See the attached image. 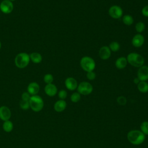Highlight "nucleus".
I'll return each mask as SVG.
<instances>
[{
  "mask_svg": "<svg viewBox=\"0 0 148 148\" xmlns=\"http://www.w3.org/2000/svg\"><path fill=\"white\" fill-rule=\"evenodd\" d=\"M137 87L140 92L146 93L148 92V83L146 81H140L137 84Z\"/></svg>",
  "mask_w": 148,
  "mask_h": 148,
  "instance_id": "19",
  "label": "nucleus"
},
{
  "mask_svg": "<svg viewBox=\"0 0 148 148\" xmlns=\"http://www.w3.org/2000/svg\"><path fill=\"white\" fill-rule=\"evenodd\" d=\"M81 98V95L78 92H75L71 95V101L73 103L78 102Z\"/></svg>",
  "mask_w": 148,
  "mask_h": 148,
  "instance_id": "25",
  "label": "nucleus"
},
{
  "mask_svg": "<svg viewBox=\"0 0 148 148\" xmlns=\"http://www.w3.org/2000/svg\"><path fill=\"white\" fill-rule=\"evenodd\" d=\"M29 103L31 109L35 112H40L44 106L43 99L38 95H31L29 100Z\"/></svg>",
  "mask_w": 148,
  "mask_h": 148,
  "instance_id": "3",
  "label": "nucleus"
},
{
  "mask_svg": "<svg viewBox=\"0 0 148 148\" xmlns=\"http://www.w3.org/2000/svg\"><path fill=\"white\" fill-rule=\"evenodd\" d=\"M2 127H3V130L6 132H11L12 130H13V123L10 121L9 120H6V121H5L3 123V125H2Z\"/></svg>",
  "mask_w": 148,
  "mask_h": 148,
  "instance_id": "20",
  "label": "nucleus"
},
{
  "mask_svg": "<svg viewBox=\"0 0 148 148\" xmlns=\"http://www.w3.org/2000/svg\"><path fill=\"white\" fill-rule=\"evenodd\" d=\"M81 68L86 72L93 71L95 68V62L94 60L89 56L83 57L80 61Z\"/></svg>",
  "mask_w": 148,
  "mask_h": 148,
  "instance_id": "4",
  "label": "nucleus"
},
{
  "mask_svg": "<svg viewBox=\"0 0 148 148\" xmlns=\"http://www.w3.org/2000/svg\"><path fill=\"white\" fill-rule=\"evenodd\" d=\"M140 131L145 135H148V121H143L140 125Z\"/></svg>",
  "mask_w": 148,
  "mask_h": 148,
  "instance_id": "24",
  "label": "nucleus"
},
{
  "mask_svg": "<svg viewBox=\"0 0 148 148\" xmlns=\"http://www.w3.org/2000/svg\"><path fill=\"white\" fill-rule=\"evenodd\" d=\"M145 135H144L140 130H131L127 134V139L128 141L134 145H139L142 144L145 140Z\"/></svg>",
  "mask_w": 148,
  "mask_h": 148,
  "instance_id": "1",
  "label": "nucleus"
},
{
  "mask_svg": "<svg viewBox=\"0 0 148 148\" xmlns=\"http://www.w3.org/2000/svg\"><path fill=\"white\" fill-rule=\"evenodd\" d=\"M20 108L23 110L28 109L29 108H30L29 101L21 100L20 102Z\"/></svg>",
  "mask_w": 148,
  "mask_h": 148,
  "instance_id": "27",
  "label": "nucleus"
},
{
  "mask_svg": "<svg viewBox=\"0 0 148 148\" xmlns=\"http://www.w3.org/2000/svg\"><path fill=\"white\" fill-rule=\"evenodd\" d=\"M11 117V112L9 108L6 106L0 107V119L3 121L9 120Z\"/></svg>",
  "mask_w": 148,
  "mask_h": 148,
  "instance_id": "13",
  "label": "nucleus"
},
{
  "mask_svg": "<svg viewBox=\"0 0 148 148\" xmlns=\"http://www.w3.org/2000/svg\"><path fill=\"white\" fill-rule=\"evenodd\" d=\"M135 28L136 31L138 34H140L144 31V30L145 29V24L144 23H143L142 21H139L135 24Z\"/></svg>",
  "mask_w": 148,
  "mask_h": 148,
  "instance_id": "22",
  "label": "nucleus"
},
{
  "mask_svg": "<svg viewBox=\"0 0 148 148\" xmlns=\"http://www.w3.org/2000/svg\"><path fill=\"white\" fill-rule=\"evenodd\" d=\"M44 90L45 93L49 97H53L57 93V88L53 83L47 84L45 87Z\"/></svg>",
  "mask_w": 148,
  "mask_h": 148,
  "instance_id": "14",
  "label": "nucleus"
},
{
  "mask_svg": "<svg viewBox=\"0 0 148 148\" xmlns=\"http://www.w3.org/2000/svg\"><path fill=\"white\" fill-rule=\"evenodd\" d=\"M109 16L114 19H118L123 16V11L122 8L118 5H113L110 7L108 10Z\"/></svg>",
  "mask_w": 148,
  "mask_h": 148,
  "instance_id": "7",
  "label": "nucleus"
},
{
  "mask_svg": "<svg viewBox=\"0 0 148 148\" xmlns=\"http://www.w3.org/2000/svg\"><path fill=\"white\" fill-rule=\"evenodd\" d=\"M53 80H54V78H53V76L51 74L47 73L44 76L43 80L46 84L52 83V82H53Z\"/></svg>",
  "mask_w": 148,
  "mask_h": 148,
  "instance_id": "26",
  "label": "nucleus"
},
{
  "mask_svg": "<svg viewBox=\"0 0 148 148\" xmlns=\"http://www.w3.org/2000/svg\"><path fill=\"white\" fill-rule=\"evenodd\" d=\"M66 107V102L62 99H60L56 102L54 105V109L57 112H62Z\"/></svg>",
  "mask_w": 148,
  "mask_h": 148,
  "instance_id": "16",
  "label": "nucleus"
},
{
  "mask_svg": "<svg viewBox=\"0 0 148 148\" xmlns=\"http://www.w3.org/2000/svg\"><path fill=\"white\" fill-rule=\"evenodd\" d=\"M30 98H31V95L28 92H24L21 94V100L29 101Z\"/></svg>",
  "mask_w": 148,
  "mask_h": 148,
  "instance_id": "31",
  "label": "nucleus"
},
{
  "mask_svg": "<svg viewBox=\"0 0 148 148\" xmlns=\"http://www.w3.org/2000/svg\"><path fill=\"white\" fill-rule=\"evenodd\" d=\"M140 80L138 79V77H135L134 79V83L136 84H138L139 82H140Z\"/></svg>",
  "mask_w": 148,
  "mask_h": 148,
  "instance_id": "33",
  "label": "nucleus"
},
{
  "mask_svg": "<svg viewBox=\"0 0 148 148\" xmlns=\"http://www.w3.org/2000/svg\"><path fill=\"white\" fill-rule=\"evenodd\" d=\"M137 77L140 81H146L148 80V66L142 65L139 67L137 72Z\"/></svg>",
  "mask_w": 148,
  "mask_h": 148,
  "instance_id": "9",
  "label": "nucleus"
},
{
  "mask_svg": "<svg viewBox=\"0 0 148 148\" xmlns=\"http://www.w3.org/2000/svg\"><path fill=\"white\" fill-rule=\"evenodd\" d=\"M109 47L110 50H111V51L116 52V51H117L118 50H119V49L120 48V45L117 42L114 41V42H112L109 44Z\"/></svg>",
  "mask_w": 148,
  "mask_h": 148,
  "instance_id": "23",
  "label": "nucleus"
},
{
  "mask_svg": "<svg viewBox=\"0 0 148 148\" xmlns=\"http://www.w3.org/2000/svg\"><path fill=\"white\" fill-rule=\"evenodd\" d=\"M117 102L120 105H125L127 103V99L123 96H120L117 98Z\"/></svg>",
  "mask_w": 148,
  "mask_h": 148,
  "instance_id": "28",
  "label": "nucleus"
},
{
  "mask_svg": "<svg viewBox=\"0 0 148 148\" xmlns=\"http://www.w3.org/2000/svg\"><path fill=\"white\" fill-rule=\"evenodd\" d=\"M86 76L89 80H93L96 77V74L94 71H90L87 72Z\"/></svg>",
  "mask_w": 148,
  "mask_h": 148,
  "instance_id": "30",
  "label": "nucleus"
},
{
  "mask_svg": "<svg viewBox=\"0 0 148 148\" xmlns=\"http://www.w3.org/2000/svg\"><path fill=\"white\" fill-rule=\"evenodd\" d=\"M29 57H30V60H31L35 64H39L42 60V57L41 54L37 52L32 53L29 55Z\"/></svg>",
  "mask_w": 148,
  "mask_h": 148,
  "instance_id": "18",
  "label": "nucleus"
},
{
  "mask_svg": "<svg viewBox=\"0 0 148 148\" xmlns=\"http://www.w3.org/2000/svg\"><path fill=\"white\" fill-rule=\"evenodd\" d=\"M99 56L103 60H106L109 59L111 56V50L109 46H103L99 49Z\"/></svg>",
  "mask_w": 148,
  "mask_h": 148,
  "instance_id": "12",
  "label": "nucleus"
},
{
  "mask_svg": "<svg viewBox=\"0 0 148 148\" xmlns=\"http://www.w3.org/2000/svg\"><path fill=\"white\" fill-rule=\"evenodd\" d=\"M29 61V55L24 52L18 54L14 59L15 65L18 68H25L28 65Z\"/></svg>",
  "mask_w": 148,
  "mask_h": 148,
  "instance_id": "5",
  "label": "nucleus"
},
{
  "mask_svg": "<svg viewBox=\"0 0 148 148\" xmlns=\"http://www.w3.org/2000/svg\"><path fill=\"white\" fill-rule=\"evenodd\" d=\"M1 43L0 42V49H1Z\"/></svg>",
  "mask_w": 148,
  "mask_h": 148,
  "instance_id": "34",
  "label": "nucleus"
},
{
  "mask_svg": "<svg viewBox=\"0 0 148 148\" xmlns=\"http://www.w3.org/2000/svg\"><path fill=\"white\" fill-rule=\"evenodd\" d=\"M58 96L60 99L64 100L67 97V92L64 90H61L58 92Z\"/></svg>",
  "mask_w": 148,
  "mask_h": 148,
  "instance_id": "29",
  "label": "nucleus"
},
{
  "mask_svg": "<svg viewBox=\"0 0 148 148\" xmlns=\"http://www.w3.org/2000/svg\"><path fill=\"white\" fill-rule=\"evenodd\" d=\"M122 21L123 23L128 26L132 25L134 23V18L130 14H125L123 16Z\"/></svg>",
  "mask_w": 148,
  "mask_h": 148,
  "instance_id": "21",
  "label": "nucleus"
},
{
  "mask_svg": "<svg viewBox=\"0 0 148 148\" xmlns=\"http://www.w3.org/2000/svg\"><path fill=\"white\" fill-rule=\"evenodd\" d=\"M39 86L36 82L30 83L27 87V91L31 95H37V94L39 91Z\"/></svg>",
  "mask_w": 148,
  "mask_h": 148,
  "instance_id": "15",
  "label": "nucleus"
},
{
  "mask_svg": "<svg viewBox=\"0 0 148 148\" xmlns=\"http://www.w3.org/2000/svg\"><path fill=\"white\" fill-rule=\"evenodd\" d=\"M77 90V92L80 95H87L92 92L93 90V87L89 82H82L78 84Z\"/></svg>",
  "mask_w": 148,
  "mask_h": 148,
  "instance_id": "6",
  "label": "nucleus"
},
{
  "mask_svg": "<svg viewBox=\"0 0 148 148\" xmlns=\"http://www.w3.org/2000/svg\"><path fill=\"white\" fill-rule=\"evenodd\" d=\"M9 1H15V0H9Z\"/></svg>",
  "mask_w": 148,
  "mask_h": 148,
  "instance_id": "35",
  "label": "nucleus"
},
{
  "mask_svg": "<svg viewBox=\"0 0 148 148\" xmlns=\"http://www.w3.org/2000/svg\"><path fill=\"white\" fill-rule=\"evenodd\" d=\"M65 85L66 88L70 91H74L77 89V82L76 80L72 77H67L65 80Z\"/></svg>",
  "mask_w": 148,
  "mask_h": 148,
  "instance_id": "11",
  "label": "nucleus"
},
{
  "mask_svg": "<svg viewBox=\"0 0 148 148\" xmlns=\"http://www.w3.org/2000/svg\"><path fill=\"white\" fill-rule=\"evenodd\" d=\"M142 14L145 17H148V5L145 6L142 9Z\"/></svg>",
  "mask_w": 148,
  "mask_h": 148,
  "instance_id": "32",
  "label": "nucleus"
},
{
  "mask_svg": "<svg viewBox=\"0 0 148 148\" xmlns=\"http://www.w3.org/2000/svg\"><path fill=\"white\" fill-rule=\"evenodd\" d=\"M14 8L13 3L9 0H3L0 3V10L5 14L10 13Z\"/></svg>",
  "mask_w": 148,
  "mask_h": 148,
  "instance_id": "8",
  "label": "nucleus"
},
{
  "mask_svg": "<svg viewBox=\"0 0 148 148\" xmlns=\"http://www.w3.org/2000/svg\"><path fill=\"white\" fill-rule=\"evenodd\" d=\"M145 42V38L140 34H137L135 35L131 40L132 45L135 47H141Z\"/></svg>",
  "mask_w": 148,
  "mask_h": 148,
  "instance_id": "10",
  "label": "nucleus"
},
{
  "mask_svg": "<svg viewBox=\"0 0 148 148\" xmlns=\"http://www.w3.org/2000/svg\"><path fill=\"white\" fill-rule=\"evenodd\" d=\"M128 63H129L131 65L139 68L144 65L145 59L140 54L135 53L132 52L129 53L126 57Z\"/></svg>",
  "mask_w": 148,
  "mask_h": 148,
  "instance_id": "2",
  "label": "nucleus"
},
{
  "mask_svg": "<svg viewBox=\"0 0 148 148\" xmlns=\"http://www.w3.org/2000/svg\"><path fill=\"white\" fill-rule=\"evenodd\" d=\"M127 60L125 57H120L118 58L115 62V66L117 69H124L127 65Z\"/></svg>",
  "mask_w": 148,
  "mask_h": 148,
  "instance_id": "17",
  "label": "nucleus"
}]
</instances>
